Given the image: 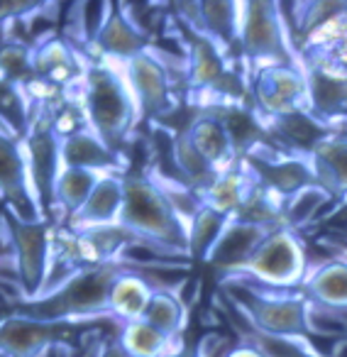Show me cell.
<instances>
[{
    "label": "cell",
    "instance_id": "7",
    "mask_svg": "<svg viewBox=\"0 0 347 357\" xmlns=\"http://www.w3.org/2000/svg\"><path fill=\"white\" fill-rule=\"evenodd\" d=\"M291 8L286 17L303 66L327 59L347 42V0H308Z\"/></svg>",
    "mask_w": 347,
    "mask_h": 357
},
{
    "label": "cell",
    "instance_id": "15",
    "mask_svg": "<svg viewBox=\"0 0 347 357\" xmlns=\"http://www.w3.org/2000/svg\"><path fill=\"white\" fill-rule=\"evenodd\" d=\"M88 54L69 42L61 35H45L32 45V66H35V79L47 84L71 89L79 86L88 66Z\"/></svg>",
    "mask_w": 347,
    "mask_h": 357
},
{
    "label": "cell",
    "instance_id": "24",
    "mask_svg": "<svg viewBox=\"0 0 347 357\" xmlns=\"http://www.w3.org/2000/svg\"><path fill=\"white\" fill-rule=\"evenodd\" d=\"M254 186H257V178L247 169V164L240 159L238 167H233L225 174H218L213 184L201 191V201L208 208L218 211V213L228 215V218H235L242 211V206L247 204Z\"/></svg>",
    "mask_w": 347,
    "mask_h": 357
},
{
    "label": "cell",
    "instance_id": "26",
    "mask_svg": "<svg viewBox=\"0 0 347 357\" xmlns=\"http://www.w3.org/2000/svg\"><path fill=\"white\" fill-rule=\"evenodd\" d=\"M169 149H171V162H174V167H176V176H179L181 181H186L189 186H194L196 191L208 189L215 178H218L213 167H210V164L201 157L199 149L194 147L186 128L174 135L171 147Z\"/></svg>",
    "mask_w": 347,
    "mask_h": 357
},
{
    "label": "cell",
    "instance_id": "20",
    "mask_svg": "<svg viewBox=\"0 0 347 357\" xmlns=\"http://www.w3.org/2000/svg\"><path fill=\"white\" fill-rule=\"evenodd\" d=\"M61 167L91 169L98 174H128V157L110 147L93 130H86L61 139Z\"/></svg>",
    "mask_w": 347,
    "mask_h": 357
},
{
    "label": "cell",
    "instance_id": "2",
    "mask_svg": "<svg viewBox=\"0 0 347 357\" xmlns=\"http://www.w3.org/2000/svg\"><path fill=\"white\" fill-rule=\"evenodd\" d=\"M235 311L247 321L249 331L269 337L308 340L313 303L301 289H269L252 282H220Z\"/></svg>",
    "mask_w": 347,
    "mask_h": 357
},
{
    "label": "cell",
    "instance_id": "4",
    "mask_svg": "<svg viewBox=\"0 0 347 357\" xmlns=\"http://www.w3.org/2000/svg\"><path fill=\"white\" fill-rule=\"evenodd\" d=\"M123 269L125 267L118 262L95 264V267H88L76 277H71L69 282L61 284L47 296L15 303L13 311L40 318V321L71 323V326H81L86 321H93V318H110V289H113L115 279L123 274Z\"/></svg>",
    "mask_w": 347,
    "mask_h": 357
},
{
    "label": "cell",
    "instance_id": "17",
    "mask_svg": "<svg viewBox=\"0 0 347 357\" xmlns=\"http://www.w3.org/2000/svg\"><path fill=\"white\" fill-rule=\"evenodd\" d=\"M274 225H259V223H247V220L230 218L225 233L220 235L218 245L213 248V252L206 257V264L213 267L215 272L223 277L240 272L249 259L254 257V252L259 250V245L274 233Z\"/></svg>",
    "mask_w": 347,
    "mask_h": 357
},
{
    "label": "cell",
    "instance_id": "23",
    "mask_svg": "<svg viewBox=\"0 0 347 357\" xmlns=\"http://www.w3.org/2000/svg\"><path fill=\"white\" fill-rule=\"evenodd\" d=\"M103 174L91 172V169H74V167H61L59 176L54 184V196H52V211L49 220L54 225H66L69 218L88 201L93 189Z\"/></svg>",
    "mask_w": 347,
    "mask_h": 357
},
{
    "label": "cell",
    "instance_id": "35",
    "mask_svg": "<svg viewBox=\"0 0 347 357\" xmlns=\"http://www.w3.org/2000/svg\"><path fill=\"white\" fill-rule=\"evenodd\" d=\"M95 357H130V355L125 352V347L120 345L118 337H113V340H103V345L98 347Z\"/></svg>",
    "mask_w": 347,
    "mask_h": 357
},
{
    "label": "cell",
    "instance_id": "22",
    "mask_svg": "<svg viewBox=\"0 0 347 357\" xmlns=\"http://www.w3.org/2000/svg\"><path fill=\"white\" fill-rule=\"evenodd\" d=\"M301 291L311 298V303L327 311H347V252L325 259L318 267H308Z\"/></svg>",
    "mask_w": 347,
    "mask_h": 357
},
{
    "label": "cell",
    "instance_id": "27",
    "mask_svg": "<svg viewBox=\"0 0 347 357\" xmlns=\"http://www.w3.org/2000/svg\"><path fill=\"white\" fill-rule=\"evenodd\" d=\"M142 321H147L159 333H164L169 340L179 342L181 333L186 328V306L181 303L174 289H159V291H154Z\"/></svg>",
    "mask_w": 347,
    "mask_h": 357
},
{
    "label": "cell",
    "instance_id": "32",
    "mask_svg": "<svg viewBox=\"0 0 347 357\" xmlns=\"http://www.w3.org/2000/svg\"><path fill=\"white\" fill-rule=\"evenodd\" d=\"M0 76L6 86H27L35 79V66H32V47L20 42H3L0 52Z\"/></svg>",
    "mask_w": 347,
    "mask_h": 357
},
{
    "label": "cell",
    "instance_id": "38",
    "mask_svg": "<svg viewBox=\"0 0 347 357\" xmlns=\"http://www.w3.org/2000/svg\"><path fill=\"white\" fill-rule=\"evenodd\" d=\"M345 252H347V250H345Z\"/></svg>",
    "mask_w": 347,
    "mask_h": 357
},
{
    "label": "cell",
    "instance_id": "16",
    "mask_svg": "<svg viewBox=\"0 0 347 357\" xmlns=\"http://www.w3.org/2000/svg\"><path fill=\"white\" fill-rule=\"evenodd\" d=\"M308 115L327 130H347V74L306 66Z\"/></svg>",
    "mask_w": 347,
    "mask_h": 357
},
{
    "label": "cell",
    "instance_id": "31",
    "mask_svg": "<svg viewBox=\"0 0 347 357\" xmlns=\"http://www.w3.org/2000/svg\"><path fill=\"white\" fill-rule=\"evenodd\" d=\"M228 223H230L228 215H223V213H218V211L203 206V208L196 213V218L191 220V225H189V252H191V259L206 262V257L213 252V248L218 245L220 235L225 233Z\"/></svg>",
    "mask_w": 347,
    "mask_h": 357
},
{
    "label": "cell",
    "instance_id": "9",
    "mask_svg": "<svg viewBox=\"0 0 347 357\" xmlns=\"http://www.w3.org/2000/svg\"><path fill=\"white\" fill-rule=\"evenodd\" d=\"M249 100L264 125L308 113V79L303 64H274L249 76Z\"/></svg>",
    "mask_w": 347,
    "mask_h": 357
},
{
    "label": "cell",
    "instance_id": "6",
    "mask_svg": "<svg viewBox=\"0 0 347 357\" xmlns=\"http://www.w3.org/2000/svg\"><path fill=\"white\" fill-rule=\"evenodd\" d=\"M128 84L137 100L139 118L159 120L179 108L181 91H186V56L181 52L164 54L159 47H149L134 59L123 64Z\"/></svg>",
    "mask_w": 347,
    "mask_h": 357
},
{
    "label": "cell",
    "instance_id": "10",
    "mask_svg": "<svg viewBox=\"0 0 347 357\" xmlns=\"http://www.w3.org/2000/svg\"><path fill=\"white\" fill-rule=\"evenodd\" d=\"M54 230L56 225L52 220H17L3 213V235H8L13 245V259H15L17 277H20L22 301H32L45 289Z\"/></svg>",
    "mask_w": 347,
    "mask_h": 357
},
{
    "label": "cell",
    "instance_id": "30",
    "mask_svg": "<svg viewBox=\"0 0 347 357\" xmlns=\"http://www.w3.org/2000/svg\"><path fill=\"white\" fill-rule=\"evenodd\" d=\"M330 204L335 201L321 184L306 186V189L296 191L291 199L284 201V225L298 233V230L308 228L318 218V213Z\"/></svg>",
    "mask_w": 347,
    "mask_h": 357
},
{
    "label": "cell",
    "instance_id": "18",
    "mask_svg": "<svg viewBox=\"0 0 347 357\" xmlns=\"http://www.w3.org/2000/svg\"><path fill=\"white\" fill-rule=\"evenodd\" d=\"M125 206V174H103L93 194L84 206L69 218L66 228L76 233H88L98 228H115L120 225Z\"/></svg>",
    "mask_w": 347,
    "mask_h": 357
},
{
    "label": "cell",
    "instance_id": "12",
    "mask_svg": "<svg viewBox=\"0 0 347 357\" xmlns=\"http://www.w3.org/2000/svg\"><path fill=\"white\" fill-rule=\"evenodd\" d=\"M174 15L179 25L194 35L208 40L225 56L240 59L238 37H240V3L233 0H208V3H176Z\"/></svg>",
    "mask_w": 347,
    "mask_h": 357
},
{
    "label": "cell",
    "instance_id": "25",
    "mask_svg": "<svg viewBox=\"0 0 347 357\" xmlns=\"http://www.w3.org/2000/svg\"><path fill=\"white\" fill-rule=\"evenodd\" d=\"M154 291L147 277L137 269H123L118 279H115L113 289H110V301L108 313L115 323H130L139 321L147 311L149 301H152Z\"/></svg>",
    "mask_w": 347,
    "mask_h": 357
},
{
    "label": "cell",
    "instance_id": "19",
    "mask_svg": "<svg viewBox=\"0 0 347 357\" xmlns=\"http://www.w3.org/2000/svg\"><path fill=\"white\" fill-rule=\"evenodd\" d=\"M316 181L335 204H347V130L323 135L308 152Z\"/></svg>",
    "mask_w": 347,
    "mask_h": 357
},
{
    "label": "cell",
    "instance_id": "36",
    "mask_svg": "<svg viewBox=\"0 0 347 357\" xmlns=\"http://www.w3.org/2000/svg\"><path fill=\"white\" fill-rule=\"evenodd\" d=\"M228 357H267V355H264V352L262 350H259V347L257 345H254V342H240V345H235L233 347V352H230V355Z\"/></svg>",
    "mask_w": 347,
    "mask_h": 357
},
{
    "label": "cell",
    "instance_id": "8",
    "mask_svg": "<svg viewBox=\"0 0 347 357\" xmlns=\"http://www.w3.org/2000/svg\"><path fill=\"white\" fill-rule=\"evenodd\" d=\"M306 272V243L296 230L282 225L259 245L254 257L240 272L223 277L220 282L238 279V282H252L269 289H301Z\"/></svg>",
    "mask_w": 347,
    "mask_h": 357
},
{
    "label": "cell",
    "instance_id": "1",
    "mask_svg": "<svg viewBox=\"0 0 347 357\" xmlns=\"http://www.w3.org/2000/svg\"><path fill=\"white\" fill-rule=\"evenodd\" d=\"M81 100H84L91 130L100 135L110 147L123 152L134 128L142 123L123 64L91 59L81 79Z\"/></svg>",
    "mask_w": 347,
    "mask_h": 357
},
{
    "label": "cell",
    "instance_id": "29",
    "mask_svg": "<svg viewBox=\"0 0 347 357\" xmlns=\"http://www.w3.org/2000/svg\"><path fill=\"white\" fill-rule=\"evenodd\" d=\"M149 178L159 186L167 201L171 204V208L179 213V218L184 220V225L189 228L191 220L196 218L201 208H203V201H201V191H196L194 186H189L186 181H181L179 176H171V174H164L162 169L149 167L147 169Z\"/></svg>",
    "mask_w": 347,
    "mask_h": 357
},
{
    "label": "cell",
    "instance_id": "5",
    "mask_svg": "<svg viewBox=\"0 0 347 357\" xmlns=\"http://www.w3.org/2000/svg\"><path fill=\"white\" fill-rule=\"evenodd\" d=\"M274 0L240 3L238 56L247 76L274 64H303L291 40L286 10Z\"/></svg>",
    "mask_w": 347,
    "mask_h": 357
},
{
    "label": "cell",
    "instance_id": "21",
    "mask_svg": "<svg viewBox=\"0 0 347 357\" xmlns=\"http://www.w3.org/2000/svg\"><path fill=\"white\" fill-rule=\"evenodd\" d=\"M189 137L201 157L213 167L215 174H225L240 164V152L233 142V135L225 128V123L215 113H199L189 125Z\"/></svg>",
    "mask_w": 347,
    "mask_h": 357
},
{
    "label": "cell",
    "instance_id": "28",
    "mask_svg": "<svg viewBox=\"0 0 347 357\" xmlns=\"http://www.w3.org/2000/svg\"><path fill=\"white\" fill-rule=\"evenodd\" d=\"M118 340L125 347L130 357H164L176 342L169 340L164 333H159L147 321H130L120 323L118 328Z\"/></svg>",
    "mask_w": 347,
    "mask_h": 357
},
{
    "label": "cell",
    "instance_id": "14",
    "mask_svg": "<svg viewBox=\"0 0 347 357\" xmlns=\"http://www.w3.org/2000/svg\"><path fill=\"white\" fill-rule=\"evenodd\" d=\"M152 47L149 35L123 10L118 3H108V10L95 32L93 42L88 47V59H103V61H125L134 59L142 52Z\"/></svg>",
    "mask_w": 347,
    "mask_h": 357
},
{
    "label": "cell",
    "instance_id": "3",
    "mask_svg": "<svg viewBox=\"0 0 347 357\" xmlns=\"http://www.w3.org/2000/svg\"><path fill=\"white\" fill-rule=\"evenodd\" d=\"M120 228L142 243L174 255L176 259L191 262L189 228L147 172L125 174V206Z\"/></svg>",
    "mask_w": 347,
    "mask_h": 357
},
{
    "label": "cell",
    "instance_id": "34",
    "mask_svg": "<svg viewBox=\"0 0 347 357\" xmlns=\"http://www.w3.org/2000/svg\"><path fill=\"white\" fill-rule=\"evenodd\" d=\"M233 340L223 333H206L196 345V355L199 357H228L233 352Z\"/></svg>",
    "mask_w": 347,
    "mask_h": 357
},
{
    "label": "cell",
    "instance_id": "33",
    "mask_svg": "<svg viewBox=\"0 0 347 357\" xmlns=\"http://www.w3.org/2000/svg\"><path fill=\"white\" fill-rule=\"evenodd\" d=\"M249 342L259 347L267 357H330L311 345L308 340H286V337H269L249 331Z\"/></svg>",
    "mask_w": 347,
    "mask_h": 357
},
{
    "label": "cell",
    "instance_id": "37",
    "mask_svg": "<svg viewBox=\"0 0 347 357\" xmlns=\"http://www.w3.org/2000/svg\"><path fill=\"white\" fill-rule=\"evenodd\" d=\"M164 357H199V355H196V345H186V342L179 340Z\"/></svg>",
    "mask_w": 347,
    "mask_h": 357
},
{
    "label": "cell",
    "instance_id": "13",
    "mask_svg": "<svg viewBox=\"0 0 347 357\" xmlns=\"http://www.w3.org/2000/svg\"><path fill=\"white\" fill-rule=\"evenodd\" d=\"M76 328L71 323H49L10 311L0 323V350L3 357H40L56 342H69Z\"/></svg>",
    "mask_w": 347,
    "mask_h": 357
},
{
    "label": "cell",
    "instance_id": "11",
    "mask_svg": "<svg viewBox=\"0 0 347 357\" xmlns=\"http://www.w3.org/2000/svg\"><path fill=\"white\" fill-rule=\"evenodd\" d=\"M242 162L247 164V169L254 174L259 184L277 194L282 201L291 199L296 191L306 189V186L318 184L308 157L286 152V149L277 147L272 139L249 149Z\"/></svg>",
    "mask_w": 347,
    "mask_h": 357
}]
</instances>
